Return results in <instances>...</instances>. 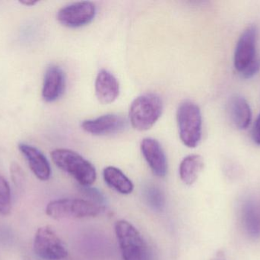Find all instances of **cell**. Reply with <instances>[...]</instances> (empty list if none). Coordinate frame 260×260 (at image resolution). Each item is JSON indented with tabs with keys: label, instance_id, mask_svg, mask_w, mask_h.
I'll list each match as a JSON object with an SVG mask.
<instances>
[{
	"label": "cell",
	"instance_id": "obj_16",
	"mask_svg": "<svg viewBox=\"0 0 260 260\" xmlns=\"http://www.w3.org/2000/svg\"><path fill=\"white\" fill-rule=\"evenodd\" d=\"M103 177L108 186L123 195L131 193L134 189L131 180L118 168L108 166L104 169Z\"/></svg>",
	"mask_w": 260,
	"mask_h": 260
},
{
	"label": "cell",
	"instance_id": "obj_5",
	"mask_svg": "<svg viewBox=\"0 0 260 260\" xmlns=\"http://www.w3.org/2000/svg\"><path fill=\"white\" fill-rule=\"evenodd\" d=\"M102 206L92 201L76 198H63L50 201L46 208V213L53 219L90 218L102 212Z\"/></svg>",
	"mask_w": 260,
	"mask_h": 260
},
{
	"label": "cell",
	"instance_id": "obj_14",
	"mask_svg": "<svg viewBox=\"0 0 260 260\" xmlns=\"http://www.w3.org/2000/svg\"><path fill=\"white\" fill-rule=\"evenodd\" d=\"M231 119L238 129H246L252 120V111L247 99L241 95H235L229 103Z\"/></svg>",
	"mask_w": 260,
	"mask_h": 260
},
{
	"label": "cell",
	"instance_id": "obj_24",
	"mask_svg": "<svg viewBox=\"0 0 260 260\" xmlns=\"http://www.w3.org/2000/svg\"><path fill=\"white\" fill-rule=\"evenodd\" d=\"M20 3L21 4L24 5V6H33L34 5L37 4L38 2L33 1V0H21V1H20Z\"/></svg>",
	"mask_w": 260,
	"mask_h": 260
},
{
	"label": "cell",
	"instance_id": "obj_26",
	"mask_svg": "<svg viewBox=\"0 0 260 260\" xmlns=\"http://www.w3.org/2000/svg\"><path fill=\"white\" fill-rule=\"evenodd\" d=\"M24 260H29V259H24Z\"/></svg>",
	"mask_w": 260,
	"mask_h": 260
},
{
	"label": "cell",
	"instance_id": "obj_10",
	"mask_svg": "<svg viewBox=\"0 0 260 260\" xmlns=\"http://www.w3.org/2000/svg\"><path fill=\"white\" fill-rule=\"evenodd\" d=\"M144 158L154 175L164 177L168 172V161L161 145L155 139L145 138L141 143Z\"/></svg>",
	"mask_w": 260,
	"mask_h": 260
},
{
	"label": "cell",
	"instance_id": "obj_9",
	"mask_svg": "<svg viewBox=\"0 0 260 260\" xmlns=\"http://www.w3.org/2000/svg\"><path fill=\"white\" fill-rule=\"evenodd\" d=\"M126 126V121L122 116L108 114L95 119L84 121L82 128L93 135H108L121 132Z\"/></svg>",
	"mask_w": 260,
	"mask_h": 260
},
{
	"label": "cell",
	"instance_id": "obj_3",
	"mask_svg": "<svg viewBox=\"0 0 260 260\" xmlns=\"http://www.w3.org/2000/svg\"><path fill=\"white\" fill-rule=\"evenodd\" d=\"M179 135L183 145L189 148L198 146L202 137L201 111L190 101L180 104L177 113Z\"/></svg>",
	"mask_w": 260,
	"mask_h": 260
},
{
	"label": "cell",
	"instance_id": "obj_13",
	"mask_svg": "<svg viewBox=\"0 0 260 260\" xmlns=\"http://www.w3.org/2000/svg\"><path fill=\"white\" fill-rule=\"evenodd\" d=\"M95 93L101 103L114 102L120 94V85L117 78L108 70H101L96 77Z\"/></svg>",
	"mask_w": 260,
	"mask_h": 260
},
{
	"label": "cell",
	"instance_id": "obj_7",
	"mask_svg": "<svg viewBox=\"0 0 260 260\" xmlns=\"http://www.w3.org/2000/svg\"><path fill=\"white\" fill-rule=\"evenodd\" d=\"M96 15L95 5L91 2L82 1L62 7L57 13V20L68 27H80L93 21Z\"/></svg>",
	"mask_w": 260,
	"mask_h": 260
},
{
	"label": "cell",
	"instance_id": "obj_6",
	"mask_svg": "<svg viewBox=\"0 0 260 260\" xmlns=\"http://www.w3.org/2000/svg\"><path fill=\"white\" fill-rule=\"evenodd\" d=\"M34 250L44 260H62L68 256L67 247L54 230L48 226L40 227L35 234Z\"/></svg>",
	"mask_w": 260,
	"mask_h": 260
},
{
	"label": "cell",
	"instance_id": "obj_12",
	"mask_svg": "<svg viewBox=\"0 0 260 260\" xmlns=\"http://www.w3.org/2000/svg\"><path fill=\"white\" fill-rule=\"evenodd\" d=\"M18 149L28 163L29 167L37 178L47 181L51 175V168L47 157L38 148L27 143H20Z\"/></svg>",
	"mask_w": 260,
	"mask_h": 260
},
{
	"label": "cell",
	"instance_id": "obj_22",
	"mask_svg": "<svg viewBox=\"0 0 260 260\" xmlns=\"http://www.w3.org/2000/svg\"><path fill=\"white\" fill-rule=\"evenodd\" d=\"M11 174L14 183L16 185H19L23 178V172L21 167L18 164H13L11 167Z\"/></svg>",
	"mask_w": 260,
	"mask_h": 260
},
{
	"label": "cell",
	"instance_id": "obj_4",
	"mask_svg": "<svg viewBox=\"0 0 260 260\" xmlns=\"http://www.w3.org/2000/svg\"><path fill=\"white\" fill-rule=\"evenodd\" d=\"M115 232L123 260H150L148 245L133 224L124 220L117 221Z\"/></svg>",
	"mask_w": 260,
	"mask_h": 260
},
{
	"label": "cell",
	"instance_id": "obj_1",
	"mask_svg": "<svg viewBox=\"0 0 260 260\" xmlns=\"http://www.w3.org/2000/svg\"><path fill=\"white\" fill-rule=\"evenodd\" d=\"M51 158L57 167L71 175L82 186H90L97 179L94 166L78 153L68 149H56Z\"/></svg>",
	"mask_w": 260,
	"mask_h": 260
},
{
	"label": "cell",
	"instance_id": "obj_20",
	"mask_svg": "<svg viewBox=\"0 0 260 260\" xmlns=\"http://www.w3.org/2000/svg\"><path fill=\"white\" fill-rule=\"evenodd\" d=\"M260 70V60L256 58L250 65L247 66L241 73L245 79L253 77Z\"/></svg>",
	"mask_w": 260,
	"mask_h": 260
},
{
	"label": "cell",
	"instance_id": "obj_25",
	"mask_svg": "<svg viewBox=\"0 0 260 260\" xmlns=\"http://www.w3.org/2000/svg\"><path fill=\"white\" fill-rule=\"evenodd\" d=\"M214 260H226L224 259V256L222 254H218V256L215 257V259Z\"/></svg>",
	"mask_w": 260,
	"mask_h": 260
},
{
	"label": "cell",
	"instance_id": "obj_2",
	"mask_svg": "<svg viewBox=\"0 0 260 260\" xmlns=\"http://www.w3.org/2000/svg\"><path fill=\"white\" fill-rule=\"evenodd\" d=\"M164 105L161 98L155 93L141 95L132 102L129 119L132 126L138 131L150 129L161 116Z\"/></svg>",
	"mask_w": 260,
	"mask_h": 260
},
{
	"label": "cell",
	"instance_id": "obj_11",
	"mask_svg": "<svg viewBox=\"0 0 260 260\" xmlns=\"http://www.w3.org/2000/svg\"><path fill=\"white\" fill-rule=\"evenodd\" d=\"M65 86V74L62 69L58 66H50L44 75L43 99L47 102H55L63 94Z\"/></svg>",
	"mask_w": 260,
	"mask_h": 260
},
{
	"label": "cell",
	"instance_id": "obj_23",
	"mask_svg": "<svg viewBox=\"0 0 260 260\" xmlns=\"http://www.w3.org/2000/svg\"><path fill=\"white\" fill-rule=\"evenodd\" d=\"M253 138L257 145H260V114L256 119L253 127Z\"/></svg>",
	"mask_w": 260,
	"mask_h": 260
},
{
	"label": "cell",
	"instance_id": "obj_17",
	"mask_svg": "<svg viewBox=\"0 0 260 260\" xmlns=\"http://www.w3.org/2000/svg\"><path fill=\"white\" fill-rule=\"evenodd\" d=\"M242 218L245 230L251 238L260 236V215L254 203L247 201L243 206Z\"/></svg>",
	"mask_w": 260,
	"mask_h": 260
},
{
	"label": "cell",
	"instance_id": "obj_8",
	"mask_svg": "<svg viewBox=\"0 0 260 260\" xmlns=\"http://www.w3.org/2000/svg\"><path fill=\"white\" fill-rule=\"evenodd\" d=\"M256 28L250 26L244 31L238 40L235 53V67L241 73L256 59Z\"/></svg>",
	"mask_w": 260,
	"mask_h": 260
},
{
	"label": "cell",
	"instance_id": "obj_21",
	"mask_svg": "<svg viewBox=\"0 0 260 260\" xmlns=\"http://www.w3.org/2000/svg\"><path fill=\"white\" fill-rule=\"evenodd\" d=\"M82 191L87 196L89 197L91 199L96 201L98 205L103 204L105 203V197L98 189L90 187V186H83V189H82Z\"/></svg>",
	"mask_w": 260,
	"mask_h": 260
},
{
	"label": "cell",
	"instance_id": "obj_19",
	"mask_svg": "<svg viewBox=\"0 0 260 260\" xmlns=\"http://www.w3.org/2000/svg\"><path fill=\"white\" fill-rule=\"evenodd\" d=\"M12 209L10 186L4 177L0 176V215H9Z\"/></svg>",
	"mask_w": 260,
	"mask_h": 260
},
{
	"label": "cell",
	"instance_id": "obj_15",
	"mask_svg": "<svg viewBox=\"0 0 260 260\" xmlns=\"http://www.w3.org/2000/svg\"><path fill=\"white\" fill-rule=\"evenodd\" d=\"M204 167L203 158L200 155L192 154L185 157L180 163L179 172L182 181L191 186L193 184Z\"/></svg>",
	"mask_w": 260,
	"mask_h": 260
},
{
	"label": "cell",
	"instance_id": "obj_18",
	"mask_svg": "<svg viewBox=\"0 0 260 260\" xmlns=\"http://www.w3.org/2000/svg\"><path fill=\"white\" fill-rule=\"evenodd\" d=\"M145 200L148 206L157 212H161L165 206V195L160 189L155 186H149L144 191Z\"/></svg>",
	"mask_w": 260,
	"mask_h": 260
}]
</instances>
